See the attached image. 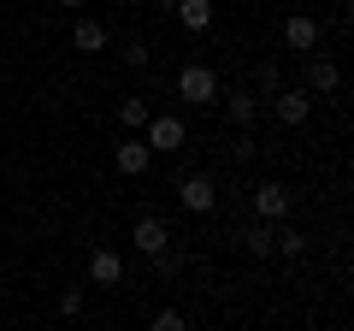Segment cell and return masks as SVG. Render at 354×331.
Returning <instances> with one entry per match:
<instances>
[{"mask_svg": "<svg viewBox=\"0 0 354 331\" xmlns=\"http://www.w3.org/2000/svg\"><path fill=\"white\" fill-rule=\"evenodd\" d=\"M71 48H77V53H101V48H106V24L77 18V24H71Z\"/></svg>", "mask_w": 354, "mask_h": 331, "instance_id": "7c38bea8", "label": "cell"}, {"mask_svg": "<svg viewBox=\"0 0 354 331\" xmlns=\"http://www.w3.org/2000/svg\"><path fill=\"white\" fill-rule=\"evenodd\" d=\"M59 6H88V0H59Z\"/></svg>", "mask_w": 354, "mask_h": 331, "instance_id": "44dd1931", "label": "cell"}, {"mask_svg": "<svg viewBox=\"0 0 354 331\" xmlns=\"http://www.w3.org/2000/svg\"><path fill=\"white\" fill-rule=\"evenodd\" d=\"M342 89V71H337V60H307V95H337Z\"/></svg>", "mask_w": 354, "mask_h": 331, "instance_id": "30bf717a", "label": "cell"}, {"mask_svg": "<svg viewBox=\"0 0 354 331\" xmlns=\"http://www.w3.org/2000/svg\"><path fill=\"white\" fill-rule=\"evenodd\" d=\"M171 12H177L183 30H207V24H213V0H177Z\"/></svg>", "mask_w": 354, "mask_h": 331, "instance_id": "5bb4252c", "label": "cell"}, {"mask_svg": "<svg viewBox=\"0 0 354 331\" xmlns=\"http://www.w3.org/2000/svg\"><path fill=\"white\" fill-rule=\"evenodd\" d=\"M113 166L124 172V178H142V172L153 166V148H148V142H136V136H130V142H118V148H113Z\"/></svg>", "mask_w": 354, "mask_h": 331, "instance_id": "9c48e42d", "label": "cell"}, {"mask_svg": "<svg viewBox=\"0 0 354 331\" xmlns=\"http://www.w3.org/2000/svg\"><path fill=\"white\" fill-rule=\"evenodd\" d=\"M225 118L248 130L254 118H260V95H254V89H230V95H225Z\"/></svg>", "mask_w": 354, "mask_h": 331, "instance_id": "8fae6325", "label": "cell"}, {"mask_svg": "<svg viewBox=\"0 0 354 331\" xmlns=\"http://www.w3.org/2000/svg\"><path fill=\"white\" fill-rule=\"evenodd\" d=\"M283 42H290L295 53H313L319 48V24L313 18H290V24H283Z\"/></svg>", "mask_w": 354, "mask_h": 331, "instance_id": "4fadbf2b", "label": "cell"}, {"mask_svg": "<svg viewBox=\"0 0 354 331\" xmlns=\"http://www.w3.org/2000/svg\"><path fill=\"white\" fill-rule=\"evenodd\" d=\"M278 255H307V237L295 225H283V219H278Z\"/></svg>", "mask_w": 354, "mask_h": 331, "instance_id": "2e32d148", "label": "cell"}, {"mask_svg": "<svg viewBox=\"0 0 354 331\" xmlns=\"http://www.w3.org/2000/svg\"><path fill=\"white\" fill-rule=\"evenodd\" d=\"M59 314H71V319L83 314V290H59Z\"/></svg>", "mask_w": 354, "mask_h": 331, "instance_id": "d6986e66", "label": "cell"}, {"mask_svg": "<svg viewBox=\"0 0 354 331\" xmlns=\"http://www.w3.org/2000/svg\"><path fill=\"white\" fill-rule=\"evenodd\" d=\"M272 113H278V125H307L313 118V95L307 89H272Z\"/></svg>", "mask_w": 354, "mask_h": 331, "instance_id": "277c9868", "label": "cell"}, {"mask_svg": "<svg viewBox=\"0 0 354 331\" xmlns=\"http://www.w3.org/2000/svg\"><path fill=\"white\" fill-rule=\"evenodd\" d=\"M177 101H189V107H213L218 101V77H213V65H183L177 71Z\"/></svg>", "mask_w": 354, "mask_h": 331, "instance_id": "6da1fadb", "label": "cell"}, {"mask_svg": "<svg viewBox=\"0 0 354 331\" xmlns=\"http://www.w3.org/2000/svg\"><path fill=\"white\" fill-rule=\"evenodd\" d=\"M177 202L189 207V213H213V207H218V190H213V178H201V172H195V178L177 184Z\"/></svg>", "mask_w": 354, "mask_h": 331, "instance_id": "8992f818", "label": "cell"}, {"mask_svg": "<svg viewBox=\"0 0 354 331\" xmlns=\"http://www.w3.org/2000/svg\"><path fill=\"white\" fill-rule=\"evenodd\" d=\"M183 325H189V319L177 314V307H160V314H153V331H183Z\"/></svg>", "mask_w": 354, "mask_h": 331, "instance_id": "ac0fdd59", "label": "cell"}, {"mask_svg": "<svg viewBox=\"0 0 354 331\" xmlns=\"http://www.w3.org/2000/svg\"><path fill=\"white\" fill-rule=\"evenodd\" d=\"M236 242H242V255H248V260H272V255H278V225H272V219H254V225L236 231Z\"/></svg>", "mask_w": 354, "mask_h": 331, "instance_id": "3957f363", "label": "cell"}, {"mask_svg": "<svg viewBox=\"0 0 354 331\" xmlns=\"http://www.w3.org/2000/svg\"><path fill=\"white\" fill-rule=\"evenodd\" d=\"M254 219H272V225L290 219V190H283V184H260V190H254Z\"/></svg>", "mask_w": 354, "mask_h": 331, "instance_id": "ba28073f", "label": "cell"}, {"mask_svg": "<svg viewBox=\"0 0 354 331\" xmlns=\"http://www.w3.org/2000/svg\"><path fill=\"white\" fill-rule=\"evenodd\" d=\"M124 6H142V0H124Z\"/></svg>", "mask_w": 354, "mask_h": 331, "instance_id": "7402d4cb", "label": "cell"}, {"mask_svg": "<svg viewBox=\"0 0 354 331\" xmlns=\"http://www.w3.org/2000/svg\"><path fill=\"white\" fill-rule=\"evenodd\" d=\"M142 130H148V148L153 154H177L183 142H189V130H183V118H177V113H148V125H142Z\"/></svg>", "mask_w": 354, "mask_h": 331, "instance_id": "7a4b0ae2", "label": "cell"}, {"mask_svg": "<svg viewBox=\"0 0 354 331\" xmlns=\"http://www.w3.org/2000/svg\"><path fill=\"white\" fill-rule=\"evenodd\" d=\"M118 118H124V130H142L148 125V101H118Z\"/></svg>", "mask_w": 354, "mask_h": 331, "instance_id": "e0dca14e", "label": "cell"}, {"mask_svg": "<svg viewBox=\"0 0 354 331\" xmlns=\"http://www.w3.org/2000/svg\"><path fill=\"white\" fill-rule=\"evenodd\" d=\"M118 278H124V260H118V249H95V255H88V284H95V290H113Z\"/></svg>", "mask_w": 354, "mask_h": 331, "instance_id": "52a82bcc", "label": "cell"}, {"mask_svg": "<svg viewBox=\"0 0 354 331\" xmlns=\"http://www.w3.org/2000/svg\"><path fill=\"white\" fill-rule=\"evenodd\" d=\"M260 89H266V95L283 89V71H278V65H260Z\"/></svg>", "mask_w": 354, "mask_h": 331, "instance_id": "ffe728a7", "label": "cell"}, {"mask_svg": "<svg viewBox=\"0 0 354 331\" xmlns=\"http://www.w3.org/2000/svg\"><path fill=\"white\" fill-rule=\"evenodd\" d=\"M165 242H171V231H165V219H153V213H142L136 225H130V249H136V255H160Z\"/></svg>", "mask_w": 354, "mask_h": 331, "instance_id": "5b68a950", "label": "cell"}, {"mask_svg": "<svg viewBox=\"0 0 354 331\" xmlns=\"http://www.w3.org/2000/svg\"><path fill=\"white\" fill-rule=\"evenodd\" d=\"M153 260V272H160V278H171V272H183V249H171V242H165L160 255H148Z\"/></svg>", "mask_w": 354, "mask_h": 331, "instance_id": "9a60e30c", "label": "cell"}]
</instances>
